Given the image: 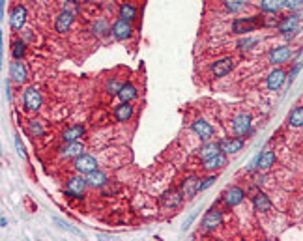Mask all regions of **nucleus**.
Masks as SVG:
<instances>
[{
  "label": "nucleus",
  "mask_w": 303,
  "mask_h": 241,
  "mask_svg": "<svg viewBox=\"0 0 303 241\" xmlns=\"http://www.w3.org/2000/svg\"><path fill=\"white\" fill-rule=\"evenodd\" d=\"M15 148H17V153L21 155L23 159H26L28 155H26V152H24V146H23V142H21V138L15 135Z\"/></svg>",
  "instance_id": "40"
},
{
  "label": "nucleus",
  "mask_w": 303,
  "mask_h": 241,
  "mask_svg": "<svg viewBox=\"0 0 303 241\" xmlns=\"http://www.w3.org/2000/svg\"><path fill=\"white\" fill-rule=\"evenodd\" d=\"M215 179H217V176H208V178L200 183V191H206L208 187H211V185L215 183Z\"/></svg>",
  "instance_id": "41"
},
{
  "label": "nucleus",
  "mask_w": 303,
  "mask_h": 241,
  "mask_svg": "<svg viewBox=\"0 0 303 241\" xmlns=\"http://www.w3.org/2000/svg\"><path fill=\"white\" fill-rule=\"evenodd\" d=\"M243 198H245V193H243V189L241 187H230L229 191L225 193V202H227L229 208H234V206L241 204Z\"/></svg>",
  "instance_id": "19"
},
{
  "label": "nucleus",
  "mask_w": 303,
  "mask_h": 241,
  "mask_svg": "<svg viewBox=\"0 0 303 241\" xmlns=\"http://www.w3.org/2000/svg\"><path fill=\"white\" fill-rule=\"evenodd\" d=\"M241 148H243V138L238 136V138H227V140H221V152L223 153H238Z\"/></svg>",
  "instance_id": "20"
},
{
  "label": "nucleus",
  "mask_w": 303,
  "mask_h": 241,
  "mask_svg": "<svg viewBox=\"0 0 303 241\" xmlns=\"http://www.w3.org/2000/svg\"><path fill=\"white\" fill-rule=\"evenodd\" d=\"M92 30H94L95 36H105L107 32H111L113 28H109V24H107V21H105V19H99V21L94 22Z\"/></svg>",
  "instance_id": "35"
},
{
  "label": "nucleus",
  "mask_w": 303,
  "mask_h": 241,
  "mask_svg": "<svg viewBox=\"0 0 303 241\" xmlns=\"http://www.w3.org/2000/svg\"><path fill=\"white\" fill-rule=\"evenodd\" d=\"M260 24H264V19L260 15H253V17H245V19H236L232 22V32L236 34H245V32L256 30Z\"/></svg>",
  "instance_id": "1"
},
{
  "label": "nucleus",
  "mask_w": 303,
  "mask_h": 241,
  "mask_svg": "<svg viewBox=\"0 0 303 241\" xmlns=\"http://www.w3.org/2000/svg\"><path fill=\"white\" fill-rule=\"evenodd\" d=\"M64 10L70 11V13H77V11H81V6L75 2V0H66V6H64Z\"/></svg>",
  "instance_id": "39"
},
{
  "label": "nucleus",
  "mask_w": 303,
  "mask_h": 241,
  "mask_svg": "<svg viewBox=\"0 0 303 241\" xmlns=\"http://www.w3.org/2000/svg\"><path fill=\"white\" fill-rule=\"evenodd\" d=\"M225 8L230 13H240L247 8V0H225Z\"/></svg>",
  "instance_id": "31"
},
{
  "label": "nucleus",
  "mask_w": 303,
  "mask_h": 241,
  "mask_svg": "<svg viewBox=\"0 0 303 241\" xmlns=\"http://www.w3.org/2000/svg\"><path fill=\"white\" fill-rule=\"evenodd\" d=\"M24 54H26V43L23 42V40L13 42V45H11V56H13L15 60H23Z\"/></svg>",
  "instance_id": "32"
},
{
  "label": "nucleus",
  "mask_w": 303,
  "mask_h": 241,
  "mask_svg": "<svg viewBox=\"0 0 303 241\" xmlns=\"http://www.w3.org/2000/svg\"><path fill=\"white\" fill-rule=\"evenodd\" d=\"M292 56V49L286 47V45H281V47H275L272 53H270V62L275 66V64H282L286 62L288 58Z\"/></svg>",
  "instance_id": "18"
},
{
  "label": "nucleus",
  "mask_w": 303,
  "mask_h": 241,
  "mask_svg": "<svg viewBox=\"0 0 303 241\" xmlns=\"http://www.w3.org/2000/svg\"><path fill=\"white\" fill-rule=\"evenodd\" d=\"M113 36H115V40H118V42H126V40H129L131 36H133V26H131V21H126V19H118V21H115V24H113Z\"/></svg>",
  "instance_id": "5"
},
{
  "label": "nucleus",
  "mask_w": 303,
  "mask_h": 241,
  "mask_svg": "<svg viewBox=\"0 0 303 241\" xmlns=\"http://www.w3.org/2000/svg\"><path fill=\"white\" fill-rule=\"evenodd\" d=\"M73 167H75V170H77L79 174H84V176H88L90 172L97 170V161H95L94 155H88V153H81L79 157H75Z\"/></svg>",
  "instance_id": "2"
},
{
  "label": "nucleus",
  "mask_w": 303,
  "mask_h": 241,
  "mask_svg": "<svg viewBox=\"0 0 303 241\" xmlns=\"http://www.w3.org/2000/svg\"><path fill=\"white\" fill-rule=\"evenodd\" d=\"M286 79V73L282 69H273L272 73L268 75V88L270 90H279Z\"/></svg>",
  "instance_id": "25"
},
{
  "label": "nucleus",
  "mask_w": 303,
  "mask_h": 241,
  "mask_svg": "<svg viewBox=\"0 0 303 241\" xmlns=\"http://www.w3.org/2000/svg\"><path fill=\"white\" fill-rule=\"evenodd\" d=\"M10 79L17 84L26 83L28 75H26V67H24V64H23L21 60H15V58H13V62L10 64Z\"/></svg>",
  "instance_id": "10"
},
{
  "label": "nucleus",
  "mask_w": 303,
  "mask_h": 241,
  "mask_svg": "<svg viewBox=\"0 0 303 241\" xmlns=\"http://www.w3.org/2000/svg\"><path fill=\"white\" fill-rule=\"evenodd\" d=\"M300 19H303L302 13H294V15H286L282 17L281 21L277 22V30L282 32V34H288V32H296L298 28V22Z\"/></svg>",
  "instance_id": "12"
},
{
  "label": "nucleus",
  "mask_w": 303,
  "mask_h": 241,
  "mask_svg": "<svg viewBox=\"0 0 303 241\" xmlns=\"http://www.w3.org/2000/svg\"><path fill=\"white\" fill-rule=\"evenodd\" d=\"M253 45H256V38H243L238 42V49L240 51H249Z\"/></svg>",
  "instance_id": "37"
},
{
  "label": "nucleus",
  "mask_w": 303,
  "mask_h": 241,
  "mask_svg": "<svg viewBox=\"0 0 303 241\" xmlns=\"http://www.w3.org/2000/svg\"><path fill=\"white\" fill-rule=\"evenodd\" d=\"M227 167V153H217V155H213V157H208L204 159V168L206 170H219V168Z\"/></svg>",
  "instance_id": "24"
},
{
  "label": "nucleus",
  "mask_w": 303,
  "mask_h": 241,
  "mask_svg": "<svg viewBox=\"0 0 303 241\" xmlns=\"http://www.w3.org/2000/svg\"><path fill=\"white\" fill-rule=\"evenodd\" d=\"M223 211L217 210V208H211L210 211H206L204 219H202V228L204 230H215L223 224Z\"/></svg>",
  "instance_id": "7"
},
{
  "label": "nucleus",
  "mask_w": 303,
  "mask_h": 241,
  "mask_svg": "<svg viewBox=\"0 0 303 241\" xmlns=\"http://www.w3.org/2000/svg\"><path fill=\"white\" fill-rule=\"evenodd\" d=\"M0 224H2V226H6V224H8V220H6V217H2V219H0Z\"/></svg>",
  "instance_id": "45"
},
{
  "label": "nucleus",
  "mask_w": 303,
  "mask_h": 241,
  "mask_svg": "<svg viewBox=\"0 0 303 241\" xmlns=\"http://www.w3.org/2000/svg\"><path fill=\"white\" fill-rule=\"evenodd\" d=\"M116 95L120 97V101H122V103H131L137 95H139V92H137L135 84L126 83V84H122V86H120V90H118V94Z\"/></svg>",
  "instance_id": "22"
},
{
  "label": "nucleus",
  "mask_w": 303,
  "mask_h": 241,
  "mask_svg": "<svg viewBox=\"0 0 303 241\" xmlns=\"http://www.w3.org/2000/svg\"><path fill=\"white\" fill-rule=\"evenodd\" d=\"M115 118L116 122L120 124H126L133 118V105L131 103H120V105L115 109Z\"/></svg>",
  "instance_id": "21"
},
{
  "label": "nucleus",
  "mask_w": 303,
  "mask_h": 241,
  "mask_svg": "<svg viewBox=\"0 0 303 241\" xmlns=\"http://www.w3.org/2000/svg\"><path fill=\"white\" fill-rule=\"evenodd\" d=\"M26 131H28V135H32V136H43V133H45V129H43L40 120H30L28 126H26Z\"/></svg>",
  "instance_id": "34"
},
{
  "label": "nucleus",
  "mask_w": 303,
  "mask_h": 241,
  "mask_svg": "<svg viewBox=\"0 0 303 241\" xmlns=\"http://www.w3.org/2000/svg\"><path fill=\"white\" fill-rule=\"evenodd\" d=\"M232 69H234V60H232L230 56L221 58V60H217L215 64H211V73H213L215 79H221V77L229 75Z\"/></svg>",
  "instance_id": "11"
},
{
  "label": "nucleus",
  "mask_w": 303,
  "mask_h": 241,
  "mask_svg": "<svg viewBox=\"0 0 303 241\" xmlns=\"http://www.w3.org/2000/svg\"><path fill=\"white\" fill-rule=\"evenodd\" d=\"M199 153L202 159H208V157L217 155V153H221V142H206V144L199 150Z\"/></svg>",
  "instance_id": "28"
},
{
  "label": "nucleus",
  "mask_w": 303,
  "mask_h": 241,
  "mask_svg": "<svg viewBox=\"0 0 303 241\" xmlns=\"http://www.w3.org/2000/svg\"><path fill=\"white\" fill-rule=\"evenodd\" d=\"M84 152V144L81 140H75V142H66V146L60 148V155L62 157H79Z\"/></svg>",
  "instance_id": "17"
},
{
  "label": "nucleus",
  "mask_w": 303,
  "mask_h": 241,
  "mask_svg": "<svg viewBox=\"0 0 303 241\" xmlns=\"http://www.w3.org/2000/svg\"><path fill=\"white\" fill-rule=\"evenodd\" d=\"M86 181H88V185H90V187H103L109 179H107V176H105L103 172L97 168V170L90 172V174L86 176Z\"/></svg>",
  "instance_id": "26"
},
{
  "label": "nucleus",
  "mask_w": 303,
  "mask_h": 241,
  "mask_svg": "<svg viewBox=\"0 0 303 241\" xmlns=\"http://www.w3.org/2000/svg\"><path fill=\"white\" fill-rule=\"evenodd\" d=\"M302 67H303V64H302V62H298V64H296V67H294V69H292V73H290V83H292V81H294V77H296V75L300 73V69H302Z\"/></svg>",
  "instance_id": "44"
},
{
  "label": "nucleus",
  "mask_w": 303,
  "mask_h": 241,
  "mask_svg": "<svg viewBox=\"0 0 303 241\" xmlns=\"http://www.w3.org/2000/svg\"><path fill=\"white\" fill-rule=\"evenodd\" d=\"M23 103H24V107L28 110H38L43 103V97L40 94V90L36 86H28L24 90V94H23Z\"/></svg>",
  "instance_id": "4"
},
{
  "label": "nucleus",
  "mask_w": 303,
  "mask_h": 241,
  "mask_svg": "<svg viewBox=\"0 0 303 241\" xmlns=\"http://www.w3.org/2000/svg\"><path fill=\"white\" fill-rule=\"evenodd\" d=\"M73 13H70V11H60L58 13V17H56V21H54V30L58 32V34H66V32L71 28V24H73Z\"/></svg>",
  "instance_id": "13"
},
{
  "label": "nucleus",
  "mask_w": 303,
  "mask_h": 241,
  "mask_svg": "<svg viewBox=\"0 0 303 241\" xmlns=\"http://www.w3.org/2000/svg\"><path fill=\"white\" fill-rule=\"evenodd\" d=\"M182 200H184V193H182V191H176V189H170L167 193H163V197H161V206H163L165 210H176L178 206L182 204Z\"/></svg>",
  "instance_id": "8"
},
{
  "label": "nucleus",
  "mask_w": 303,
  "mask_h": 241,
  "mask_svg": "<svg viewBox=\"0 0 303 241\" xmlns=\"http://www.w3.org/2000/svg\"><path fill=\"white\" fill-rule=\"evenodd\" d=\"M195 217H197V211H195V213H191V215H189V219L186 220V222H184V226H182V230L186 232L189 228V224H191V222H193V219H195Z\"/></svg>",
  "instance_id": "43"
},
{
  "label": "nucleus",
  "mask_w": 303,
  "mask_h": 241,
  "mask_svg": "<svg viewBox=\"0 0 303 241\" xmlns=\"http://www.w3.org/2000/svg\"><path fill=\"white\" fill-rule=\"evenodd\" d=\"M86 187H88V181H86V178H83V174H79V176H75V178L68 179V183H66V193H68L70 197H73V198H81L83 193L86 191Z\"/></svg>",
  "instance_id": "3"
},
{
  "label": "nucleus",
  "mask_w": 303,
  "mask_h": 241,
  "mask_svg": "<svg viewBox=\"0 0 303 241\" xmlns=\"http://www.w3.org/2000/svg\"><path fill=\"white\" fill-rule=\"evenodd\" d=\"M182 193H184V197H187V198H193L197 193L200 191V179L195 178V176H191V178H186L182 181V189H180Z\"/></svg>",
  "instance_id": "16"
},
{
  "label": "nucleus",
  "mask_w": 303,
  "mask_h": 241,
  "mask_svg": "<svg viewBox=\"0 0 303 241\" xmlns=\"http://www.w3.org/2000/svg\"><path fill=\"white\" fill-rule=\"evenodd\" d=\"M273 163H275V153H273L272 150H266V152H262L260 155H256V168L258 170H270L273 167Z\"/></svg>",
  "instance_id": "23"
},
{
  "label": "nucleus",
  "mask_w": 303,
  "mask_h": 241,
  "mask_svg": "<svg viewBox=\"0 0 303 241\" xmlns=\"http://www.w3.org/2000/svg\"><path fill=\"white\" fill-rule=\"evenodd\" d=\"M253 208H255V211H258V213L270 211L272 210V200H270V197H268L266 193L256 191V193L253 195Z\"/></svg>",
  "instance_id": "15"
},
{
  "label": "nucleus",
  "mask_w": 303,
  "mask_h": 241,
  "mask_svg": "<svg viewBox=\"0 0 303 241\" xmlns=\"http://www.w3.org/2000/svg\"><path fill=\"white\" fill-rule=\"evenodd\" d=\"M120 86H122V84H118L116 81H111V83L107 84V90H109V94H118Z\"/></svg>",
  "instance_id": "42"
},
{
  "label": "nucleus",
  "mask_w": 303,
  "mask_h": 241,
  "mask_svg": "<svg viewBox=\"0 0 303 241\" xmlns=\"http://www.w3.org/2000/svg\"><path fill=\"white\" fill-rule=\"evenodd\" d=\"M84 135V126H73L70 129L64 131V142H75V140H81V136Z\"/></svg>",
  "instance_id": "27"
},
{
  "label": "nucleus",
  "mask_w": 303,
  "mask_h": 241,
  "mask_svg": "<svg viewBox=\"0 0 303 241\" xmlns=\"http://www.w3.org/2000/svg\"><path fill=\"white\" fill-rule=\"evenodd\" d=\"M288 124L292 127H303V107H296L292 112H290Z\"/></svg>",
  "instance_id": "33"
},
{
  "label": "nucleus",
  "mask_w": 303,
  "mask_h": 241,
  "mask_svg": "<svg viewBox=\"0 0 303 241\" xmlns=\"http://www.w3.org/2000/svg\"><path fill=\"white\" fill-rule=\"evenodd\" d=\"M282 6L290 11H298L303 8V0H282Z\"/></svg>",
  "instance_id": "38"
},
{
  "label": "nucleus",
  "mask_w": 303,
  "mask_h": 241,
  "mask_svg": "<svg viewBox=\"0 0 303 241\" xmlns=\"http://www.w3.org/2000/svg\"><path fill=\"white\" fill-rule=\"evenodd\" d=\"M191 129H193V133L195 135H199L202 140H210L211 136H213V127L210 126L206 120H195L193 124H191Z\"/></svg>",
  "instance_id": "14"
},
{
  "label": "nucleus",
  "mask_w": 303,
  "mask_h": 241,
  "mask_svg": "<svg viewBox=\"0 0 303 241\" xmlns=\"http://www.w3.org/2000/svg\"><path fill=\"white\" fill-rule=\"evenodd\" d=\"M54 222H56V224H60V228H62V230H68V232H71V234H75V236H81V238H83L81 230L73 228L70 222H66V220H62V219H58V217H54Z\"/></svg>",
  "instance_id": "36"
},
{
  "label": "nucleus",
  "mask_w": 303,
  "mask_h": 241,
  "mask_svg": "<svg viewBox=\"0 0 303 241\" xmlns=\"http://www.w3.org/2000/svg\"><path fill=\"white\" fill-rule=\"evenodd\" d=\"M24 22H26V8H24L23 4H19V6H15L10 13L11 30H23Z\"/></svg>",
  "instance_id": "9"
},
{
  "label": "nucleus",
  "mask_w": 303,
  "mask_h": 241,
  "mask_svg": "<svg viewBox=\"0 0 303 241\" xmlns=\"http://www.w3.org/2000/svg\"><path fill=\"white\" fill-rule=\"evenodd\" d=\"M118 13H120V17L126 19V21H135L137 19V8L133 4H127V2H124V4L120 6Z\"/></svg>",
  "instance_id": "29"
},
{
  "label": "nucleus",
  "mask_w": 303,
  "mask_h": 241,
  "mask_svg": "<svg viewBox=\"0 0 303 241\" xmlns=\"http://www.w3.org/2000/svg\"><path fill=\"white\" fill-rule=\"evenodd\" d=\"M260 8L266 13H277L282 8V0H262Z\"/></svg>",
  "instance_id": "30"
},
{
  "label": "nucleus",
  "mask_w": 303,
  "mask_h": 241,
  "mask_svg": "<svg viewBox=\"0 0 303 241\" xmlns=\"http://www.w3.org/2000/svg\"><path fill=\"white\" fill-rule=\"evenodd\" d=\"M232 129H234V133L238 136H247L253 133L251 129V116L249 114H238L234 118V122H232Z\"/></svg>",
  "instance_id": "6"
}]
</instances>
